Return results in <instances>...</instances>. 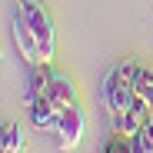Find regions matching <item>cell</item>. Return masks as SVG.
<instances>
[{
	"label": "cell",
	"instance_id": "obj_1",
	"mask_svg": "<svg viewBox=\"0 0 153 153\" xmlns=\"http://www.w3.org/2000/svg\"><path fill=\"white\" fill-rule=\"evenodd\" d=\"M100 93H103V103H107L110 117L123 113L133 103V97H137V90H133V63H113L107 70V76H103Z\"/></svg>",
	"mask_w": 153,
	"mask_h": 153
},
{
	"label": "cell",
	"instance_id": "obj_2",
	"mask_svg": "<svg viewBox=\"0 0 153 153\" xmlns=\"http://www.w3.org/2000/svg\"><path fill=\"white\" fill-rule=\"evenodd\" d=\"M23 20H27V27L37 33L40 47H43V57L47 63L53 60V50H57V30H53V20H50L47 7L40 4V0H17V7H13Z\"/></svg>",
	"mask_w": 153,
	"mask_h": 153
},
{
	"label": "cell",
	"instance_id": "obj_3",
	"mask_svg": "<svg viewBox=\"0 0 153 153\" xmlns=\"http://www.w3.org/2000/svg\"><path fill=\"white\" fill-rule=\"evenodd\" d=\"M57 146L60 150H76L80 146V137H83V110L76 103H67L60 110V120H57Z\"/></svg>",
	"mask_w": 153,
	"mask_h": 153
},
{
	"label": "cell",
	"instance_id": "obj_4",
	"mask_svg": "<svg viewBox=\"0 0 153 153\" xmlns=\"http://www.w3.org/2000/svg\"><path fill=\"white\" fill-rule=\"evenodd\" d=\"M13 43H17L20 57L27 60L30 67H40V63H47V57H43V47H40L37 33L27 27V20H23L17 10H13Z\"/></svg>",
	"mask_w": 153,
	"mask_h": 153
},
{
	"label": "cell",
	"instance_id": "obj_5",
	"mask_svg": "<svg viewBox=\"0 0 153 153\" xmlns=\"http://www.w3.org/2000/svg\"><path fill=\"white\" fill-rule=\"evenodd\" d=\"M27 110H30V123L37 130H57V120H60V107L50 100L47 93H37L27 100Z\"/></svg>",
	"mask_w": 153,
	"mask_h": 153
},
{
	"label": "cell",
	"instance_id": "obj_6",
	"mask_svg": "<svg viewBox=\"0 0 153 153\" xmlns=\"http://www.w3.org/2000/svg\"><path fill=\"white\" fill-rule=\"evenodd\" d=\"M53 103L63 110L67 103H73V83H70V76H63V73H50V83H47V90H43Z\"/></svg>",
	"mask_w": 153,
	"mask_h": 153
},
{
	"label": "cell",
	"instance_id": "obj_7",
	"mask_svg": "<svg viewBox=\"0 0 153 153\" xmlns=\"http://www.w3.org/2000/svg\"><path fill=\"white\" fill-rule=\"evenodd\" d=\"M133 90H137V97L150 100V107H153V70L133 63Z\"/></svg>",
	"mask_w": 153,
	"mask_h": 153
},
{
	"label": "cell",
	"instance_id": "obj_8",
	"mask_svg": "<svg viewBox=\"0 0 153 153\" xmlns=\"http://www.w3.org/2000/svg\"><path fill=\"white\" fill-rule=\"evenodd\" d=\"M103 153H133L130 150V137H123V133H113L103 146Z\"/></svg>",
	"mask_w": 153,
	"mask_h": 153
},
{
	"label": "cell",
	"instance_id": "obj_9",
	"mask_svg": "<svg viewBox=\"0 0 153 153\" xmlns=\"http://www.w3.org/2000/svg\"><path fill=\"white\" fill-rule=\"evenodd\" d=\"M0 153H23L20 146H7V143H0Z\"/></svg>",
	"mask_w": 153,
	"mask_h": 153
}]
</instances>
